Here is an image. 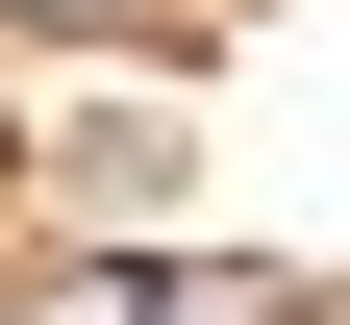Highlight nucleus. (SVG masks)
<instances>
[{"label":"nucleus","mask_w":350,"mask_h":325,"mask_svg":"<svg viewBox=\"0 0 350 325\" xmlns=\"http://www.w3.org/2000/svg\"><path fill=\"white\" fill-rule=\"evenodd\" d=\"M25 325H325V275H275V250H200V275H51Z\"/></svg>","instance_id":"f257e3e1"},{"label":"nucleus","mask_w":350,"mask_h":325,"mask_svg":"<svg viewBox=\"0 0 350 325\" xmlns=\"http://www.w3.org/2000/svg\"><path fill=\"white\" fill-rule=\"evenodd\" d=\"M0 25H150V0H0Z\"/></svg>","instance_id":"f03ea898"}]
</instances>
